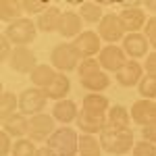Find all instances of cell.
Here are the masks:
<instances>
[{
  "label": "cell",
  "instance_id": "15",
  "mask_svg": "<svg viewBox=\"0 0 156 156\" xmlns=\"http://www.w3.org/2000/svg\"><path fill=\"white\" fill-rule=\"evenodd\" d=\"M131 121H135L137 125H150L156 123V102L152 100H137L131 106Z\"/></svg>",
  "mask_w": 156,
  "mask_h": 156
},
{
  "label": "cell",
  "instance_id": "22",
  "mask_svg": "<svg viewBox=\"0 0 156 156\" xmlns=\"http://www.w3.org/2000/svg\"><path fill=\"white\" fill-rule=\"evenodd\" d=\"M58 75V71L52 67V65H37L36 69L31 71V83H34V87H37V90H46L52 81H54V77Z\"/></svg>",
  "mask_w": 156,
  "mask_h": 156
},
{
  "label": "cell",
  "instance_id": "10",
  "mask_svg": "<svg viewBox=\"0 0 156 156\" xmlns=\"http://www.w3.org/2000/svg\"><path fill=\"white\" fill-rule=\"evenodd\" d=\"M9 65H11L12 71L17 73H23V75H31V71L37 67V58H36V52L29 50L27 46H19V48L12 50L11 58H9Z\"/></svg>",
  "mask_w": 156,
  "mask_h": 156
},
{
  "label": "cell",
  "instance_id": "4",
  "mask_svg": "<svg viewBox=\"0 0 156 156\" xmlns=\"http://www.w3.org/2000/svg\"><path fill=\"white\" fill-rule=\"evenodd\" d=\"M79 52L75 50L71 42H62V44H56L52 52H50V62L52 67L56 69L58 73H67V71H73L79 67Z\"/></svg>",
  "mask_w": 156,
  "mask_h": 156
},
{
  "label": "cell",
  "instance_id": "40",
  "mask_svg": "<svg viewBox=\"0 0 156 156\" xmlns=\"http://www.w3.org/2000/svg\"><path fill=\"white\" fill-rule=\"evenodd\" d=\"M144 9H146V11H150V12H156V0H146Z\"/></svg>",
  "mask_w": 156,
  "mask_h": 156
},
{
  "label": "cell",
  "instance_id": "11",
  "mask_svg": "<svg viewBox=\"0 0 156 156\" xmlns=\"http://www.w3.org/2000/svg\"><path fill=\"white\" fill-rule=\"evenodd\" d=\"M56 131L54 129V117L52 115H44V112H40L36 117H31L29 119V140L31 142H42V140H46V135H52V133Z\"/></svg>",
  "mask_w": 156,
  "mask_h": 156
},
{
  "label": "cell",
  "instance_id": "34",
  "mask_svg": "<svg viewBox=\"0 0 156 156\" xmlns=\"http://www.w3.org/2000/svg\"><path fill=\"white\" fill-rule=\"evenodd\" d=\"M146 37L150 42V46H154V50H156V17L148 19V23H146Z\"/></svg>",
  "mask_w": 156,
  "mask_h": 156
},
{
  "label": "cell",
  "instance_id": "30",
  "mask_svg": "<svg viewBox=\"0 0 156 156\" xmlns=\"http://www.w3.org/2000/svg\"><path fill=\"white\" fill-rule=\"evenodd\" d=\"M137 92L142 100H156V79L150 75H144V79L137 85Z\"/></svg>",
  "mask_w": 156,
  "mask_h": 156
},
{
  "label": "cell",
  "instance_id": "1",
  "mask_svg": "<svg viewBox=\"0 0 156 156\" xmlns=\"http://www.w3.org/2000/svg\"><path fill=\"white\" fill-rule=\"evenodd\" d=\"M100 144H102V150L108 152V154H127L129 150H133V131L131 129H104L100 133Z\"/></svg>",
  "mask_w": 156,
  "mask_h": 156
},
{
  "label": "cell",
  "instance_id": "28",
  "mask_svg": "<svg viewBox=\"0 0 156 156\" xmlns=\"http://www.w3.org/2000/svg\"><path fill=\"white\" fill-rule=\"evenodd\" d=\"M19 96L12 94V92H2L0 96V112H2V119L9 117L12 112H19Z\"/></svg>",
  "mask_w": 156,
  "mask_h": 156
},
{
  "label": "cell",
  "instance_id": "38",
  "mask_svg": "<svg viewBox=\"0 0 156 156\" xmlns=\"http://www.w3.org/2000/svg\"><path fill=\"white\" fill-rule=\"evenodd\" d=\"M142 135H144L146 142H150V144L156 146V123H150V125L142 127Z\"/></svg>",
  "mask_w": 156,
  "mask_h": 156
},
{
  "label": "cell",
  "instance_id": "12",
  "mask_svg": "<svg viewBox=\"0 0 156 156\" xmlns=\"http://www.w3.org/2000/svg\"><path fill=\"white\" fill-rule=\"evenodd\" d=\"M121 48L125 50V54L129 56V60H137V58H144L150 50V42L146 34H127L123 37V46Z\"/></svg>",
  "mask_w": 156,
  "mask_h": 156
},
{
  "label": "cell",
  "instance_id": "39",
  "mask_svg": "<svg viewBox=\"0 0 156 156\" xmlns=\"http://www.w3.org/2000/svg\"><path fill=\"white\" fill-rule=\"evenodd\" d=\"M36 156H58L52 148H48V146H44V148H37V152H36Z\"/></svg>",
  "mask_w": 156,
  "mask_h": 156
},
{
  "label": "cell",
  "instance_id": "24",
  "mask_svg": "<svg viewBox=\"0 0 156 156\" xmlns=\"http://www.w3.org/2000/svg\"><path fill=\"white\" fill-rule=\"evenodd\" d=\"M21 15H23V4L21 2H17V0H2L0 2V19L6 21L9 25L23 19Z\"/></svg>",
  "mask_w": 156,
  "mask_h": 156
},
{
  "label": "cell",
  "instance_id": "19",
  "mask_svg": "<svg viewBox=\"0 0 156 156\" xmlns=\"http://www.w3.org/2000/svg\"><path fill=\"white\" fill-rule=\"evenodd\" d=\"M77 115H79V108H77V104H75L73 100H60V102H56L54 108H52L54 121H60L65 127H67L69 123H73V121H77Z\"/></svg>",
  "mask_w": 156,
  "mask_h": 156
},
{
  "label": "cell",
  "instance_id": "32",
  "mask_svg": "<svg viewBox=\"0 0 156 156\" xmlns=\"http://www.w3.org/2000/svg\"><path fill=\"white\" fill-rule=\"evenodd\" d=\"M98 71H102L98 58H85V60H81L79 67H77L79 79H83V77H87V75H94V73H98Z\"/></svg>",
  "mask_w": 156,
  "mask_h": 156
},
{
  "label": "cell",
  "instance_id": "31",
  "mask_svg": "<svg viewBox=\"0 0 156 156\" xmlns=\"http://www.w3.org/2000/svg\"><path fill=\"white\" fill-rule=\"evenodd\" d=\"M21 4H23V12H27V15H37V17L50 9L48 0H21Z\"/></svg>",
  "mask_w": 156,
  "mask_h": 156
},
{
  "label": "cell",
  "instance_id": "14",
  "mask_svg": "<svg viewBox=\"0 0 156 156\" xmlns=\"http://www.w3.org/2000/svg\"><path fill=\"white\" fill-rule=\"evenodd\" d=\"M117 83L123 87H133V85H140V81L144 79V67L137 62V60H129L117 75H115Z\"/></svg>",
  "mask_w": 156,
  "mask_h": 156
},
{
  "label": "cell",
  "instance_id": "27",
  "mask_svg": "<svg viewBox=\"0 0 156 156\" xmlns=\"http://www.w3.org/2000/svg\"><path fill=\"white\" fill-rule=\"evenodd\" d=\"M79 17L83 19L85 23H100L102 21V6L98 4V2H83L81 6H79Z\"/></svg>",
  "mask_w": 156,
  "mask_h": 156
},
{
  "label": "cell",
  "instance_id": "21",
  "mask_svg": "<svg viewBox=\"0 0 156 156\" xmlns=\"http://www.w3.org/2000/svg\"><path fill=\"white\" fill-rule=\"evenodd\" d=\"M60 19H62V12L56 6H50L46 12H42L36 19V25L40 31H46V34H52V31H58L60 27Z\"/></svg>",
  "mask_w": 156,
  "mask_h": 156
},
{
  "label": "cell",
  "instance_id": "20",
  "mask_svg": "<svg viewBox=\"0 0 156 156\" xmlns=\"http://www.w3.org/2000/svg\"><path fill=\"white\" fill-rule=\"evenodd\" d=\"M106 121H108V129H129L131 115L123 104H115V106L108 108Z\"/></svg>",
  "mask_w": 156,
  "mask_h": 156
},
{
  "label": "cell",
  "instance_id": "36",
  "mask_svg": "<svg viewBox=\"0 0 156 156\" xmlns=\"http://www.w3.org/2000/svg\"><path fill=\"white\" fill-rule=\"evenodd\" d=\"M0 154L2 156H9L11 154V150H12V146H11V135L6 131H0Z\"/></svg>",
  "mask_w": 156,
  "mask_h": 156
},
{
  "label": "cell",
  "instance_id": "17",
  "mask_svg": "<svg viewBox=\"0 0 156 156\" xmlns=\"http://www.w3.org/2000/svg\"><path fill=\"white\" fill-rule=\"evenodd\" d=\"M83 27V19L79 17V12H73V11H65L62 12V19H60V27H58V34L62 37H75L81 36Z\"/></svg>",
  "mask_w": 156,
  "mask_h": 156
},
{
  "label": "cell",
  "instance_id": "16",
  "mask_svg": "<svg viewBox=\"0 0 156 156\" xmlns=\"http://www.w3.org/2000/svg\"><path fill=\"white\" fill-rule=\"evenodd\" d=\"M2 131H6L11 137H19L21 140L29 131V119L23 112H12V115L2 119Z\"/></svg>",
  "mask_w": 156,
  "mask_h": 156
},
{
  "label": "cell",
  "instance_id": "5",
  "mask_svg": "<svg viewBox=\"0 0 156 156\" xmlns=\"http://www.w3.org/2000/svg\"><path fill=\"white\" fill-rule=\"evenodd\" d=\"M46 94L44 90L37 87H27L19 94V112H23L25 117H36L46 108Z\"/></svg>",
  "mask_w": 156,
  "mask_h": 156
},
{
  "label": "cell",
  "instance_id": "8",
  "mask_svg": "<svg viewBox=\"0 0 156 156\" xmlns=\"http://www.w3.org/2000/svg\"><path fill=\"white\" fill-rule=\"evenodd\" d=\"M77 125H79L81 133L96 135V133H102L108 127V121L106 115H102V112H92V110L81 108L79 115H77Z\"/></svg>",
  "mask_w": 156,
  "mask_h": 156
},
{
  "label": "cell",
  "instance_id": "25",
  "mask_svg": "<svg viewBox=\"0 0 156 156\" xmlns=\"http://www.w3.org/2000/svg\"><path fill=\"white\" fill-rule=\"evenodd\" d=\"M102 144L94 135H79V156H102Z\"/></svg>",
  "mask_w": 156,
  "mask_h": 156
},
{
  "label": "cell",
  "instance_id": "18",
  "mask_svg": "<svg viewBox=\"0 0 156 156\" xmlns=\"http://www.w3.org/2000/svg\"><path fill=\"white\" fill-rule=\"evenodd\" d=\"M71 92V79L67 77V73H58L56 77H54V81L44 90V94L48 100H67V94Z\"/></svg>",
  "mask_w": 156,
  "mask_h": 156
},
{
  "label": "cell",
  "instance_id": "33",
  "mask_svg": "<svg viewBox=\"0 0 156 156\" xmlns=\"http://www.w3.org/2000/svg\"><path fill=\"white\" fill-rule=\"evenodd\" d=\"M133 156H156V146L142 140L133 146Z\"/></svg>",
  "mask_w": 156,
  "mask_h": 156
},
{
  "label": "cell",
  "instance_id": "37",
  "mask_svg": "<svg viewBox=\"0 0 156 156\" xmlns=\"http://www.w3.org/2000/svg\"><path fill=\"white\" fill-rule=\"evenodd\" d=\"M12 50H15V48H12V44L2 36V40H0V58L9 60V58H11V54H12Z\"/></svg>",
  "mask_w": 156,
  "mask_h": 156
},
{
  "label": "cell",
  "instance_id": "13",
  "mask_svg": "<svg viewBox=\"0 0 156 156\" xmlns=\"http://www.w3.org/2000/svg\"><path fill=\"white\" fill-rule=\"evenodd\" d=\"M121 25L125 29V34H140V29L146 27V12L144 9H137V6H129V9H123L119 12Z\"/></svg>",
  "mask_w": 156,
  "mask_h": 156
},
{
  "label": "cell",
  "instance_id": "29",
  "mask_svg": "<svg viewBox=\"0 0 156 156\" xmlns=\"http://www.w3.org/2000/svg\"><path fill=\"white\" fill-rule=\"evenodd\" d=\"M36 152H37V148L34 146V142H31L29 137L17 140V142L12 144V150H11L12 156H36Z\"/></svg>",
  "mask_w": 156,
  "mask_h": 156
},
{
  "label": "cell",
  "instance_id": "23",
  "mask_svg": "<svg viewBox=\"0 0 156 156\" xmlns=\"http://www.w3.org/2000/svg\"><path fill=\"white\" fill-rule=\"evenodd\" d=\"M79 81H81V85H83L90 94H100V92H104L108 85H110V77H108L106 71H98L94 75H87L83 79H79Z\"/></svg>",
  "mask_w": 156,
  "mask_h": 156
},
{
  "label": "cell",
  "instance_id": "3",
  "mask_svg": "<svg viewBox=\"0 0 156 156\" xmlns=\"http://www.w3.org/2000/svg\"><path fill=\"white\" fill-rule=\"evenodd\" d=\"M36 31H37V25L34 23V19L23 17V19L15 21V23L6 25V29H4L2 36L12 44V48H19V46L31 44L36 40Z\"/></svg>",
  "mask_w": 156,
  "mask_h": 156
},
{
  "label": "cell",
  "instance_id": "35",
  "mask_svg": "<svg viewBox=\"0 0 156 156\" xmlns=\"http://www.w3.org/2000/svg\"><path fill=\"white\" fill-rule=\"evenodd\" d=\"M144 71H146V75H150V77H154V79H156V52H150V54L146 56Z\"/></svg>",
  "mask_w": 156,
  "mask_h": 156
},
{
  "label": "cell",
  "instance_id": "6",
  "mask_svg": "<svg viewBox=\"0 0 156 156\" xmlns=\"http://www.w3.org/2000/svg\"><path fill=\"white\" fill-rule=\"evenodd\" d=\"M98 60H100V67L104 71H110V73H117L129 62V56L125 54V50L117 46V44H108L102 48V52L98 54Z\"/></svg>",
  "mask_w": 156,
  "mask_h": 156
},
{
  "label": "cell",
  "instance_id": "9",
  "mask_svg": "<svg viewBox=\"0 0 156 156\" xmlns=\"http://www.w3.org/2000/svg\"><path fill=\"white\" fill-rule=\"evenodd\" d=\"M100 40H102V37L98 36L96 31H83L81 36L75 37L71 44L75 46V50L79 52L81 60H85V58H96V54L102 52Z\"/></svg>",
  "mask_w": 156,
  "mask_h": 156
},
{
  "label": "cell",
  "instance_id": "26",
  "mask_svg": "<svg viewBox=\"0 0 156 156\" xmlns=\"http://www.w3.org/2000/svg\"><path fill=\"white\" fill-rule=\"evenodd\" d=\"M83 108L85 110H92V112H102L106 115L108 108H110V102H108L106 96L102 94H87L83 98Z\"/></svg>",
  "mask_w": 156,
  "mask_h": 156
},
{
  "label": "cell",
  "instance_id": "7",
  "mask_svg": "<svg viewBox=\"0 0 156 156\" xmlns=\"http://www.w3.org/2000/svg\"><path fill=\"white\" fill-rule=\"evenodd\" d=\"M98 36L102 37V40H106L108 44H115V42H119V40H123V37L127 36L125 29H123V25H121L119 15H115V12L104 15L102 21L98 23Z\"/></svg>",
  "mask_w": 156,
  "mask_h": 156
},
{
  "label": "cell",
  "instance_id": "2",
  "mask_svg": "<svg viewBox=\"0 0 156 156\" xmlns=\"http://www.w3.org/2000/svg\"><path fill=\"white\" fill-rule=\"evenodd\" d=\"M48 148L58 156H77L79 154V135L73 127H60L48 137Z\"/></svg>",
  "mask_w": 156,
  "mask_h": 156
}]
</instances>
